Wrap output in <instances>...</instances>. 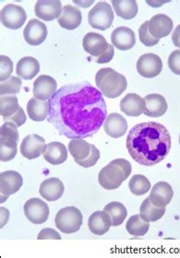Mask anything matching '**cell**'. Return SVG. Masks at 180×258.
Instances as JSON below:
<instances>
[{
  "label": "cell",
  "instance_id": "e0dca14e",
  "mask_svg": "<svg viewBox=\"0 0 180 258\" xmlns=\"http://www.w3.org/2000/svg\"><path fill=\"white\" fill-rule=\"evenodd\" d=\"M57 84L54 78L41 75L33 82V96L41 101H47L56 92Z\"/></svg>",
  "mask_w": 180,
  "mask_h": 258
},
{
  "label": "cell",
  "instance_id": "60d3db41",
  "mask_svg": "<svg viewBox=\"0 0 180 258\" xmlns=\"http://www.w3.org/2000/svg\"><path fill=\"white\" fill-rule=\"evenodd\" d=\"M114 54H115V51H114V47H113V45H112L106 54H104V55L100 56L98 58H95V62L98 63V64H106V63H109L110 61L113 59Z\"/></svg>",
  "mask_w": 180,
  "mask_h": 258
},
{
  "label": "cell",
  "instance_id": "74e56055",
  "mask_svg": "<svg viewBox=\"0 0 180 258\" xmlns=\"http://www.w3.org/2000/svg\"><path fill=\"white\" fill-rule=\"evenodd\" d=\"M0 81L4 82L8 81L13 71V63L10 57L6 55H0Z\"/></svg>",
  "mask_w": 180,
  "mask_h": 258
},
{
  "label": "cell",
  "instance_id": "7a4b0ae2",
  "mask_svg": "<svg viewBox=\"0 0 180 258\" xmlns=\"http://www.w3.org/2000/svg\"><path fill=\"white\" fill-rule=\"evenodd\" d=\"M171 144L168 130L156 122L136 124L127 138L130 155L143 166H153L163 161L169 153Z\"/></svg>",
  "mask_w": 180,
  "mask_h": 258
},
{
  "label": "cell",
  "instance_id": "8992f818",
  "mask_svg": "<svg viewBox=\"0 0 180 258\" xmlns=\"http://www.w3.org/2000/svg\"><path fill=\"white\" fill-rule=\"evenodd\" d=\"M16 124L5 122L0 130V160L10 161L17 154V145L19 141V133Z\"/></svg>",
  "mask_w": 180,
  "mask_h": 258
},
{
  "label": "cell",
  "instance_id": "e575fe53",
  "mask_svg": "<svg viewBox=\"0 0 180 258\" xmlns=\"http://www.w3.org/2000/svg\"><path fill=\"white\" fill-rule=\"evenodd\" d=\"M129 188L135 196H143L150 191L151 182L144 175L136 174L131 178L129 183Z\"/></svg>",
  "mask_w": 180,
  "mask_h": 258
},
{
  "label": "cell",
  "instance_id": "d4e9b609",
  "mask_svg": "<svg viewBox=\"0 0 180 258\" xmlns=\"http://www.w3.org/2000/svg\"><path fill=\"white\" fill-rule=\"evenodd\" d=\"M104 131L113 139H119L126 134L128 123L126 119L117 113H110L104 123Z\"/></svg>",
  "mask_w": 180,
  "mask_h": 258
},
{
  "label": "cell",
  "instance_id": "9a60e30c",
  "mask_svg": "<svg viewBox=\"0 0 180 258\" xmlns=\"http://www.w3.org/2000/svg\"><path fill=\"white\" fill-rule=\"evenodd\" d=\"M23 37L26 43L37 46L44 43L47 37V28L43 22L33 19L28 22L27 26L24 29Z\"/></svg>",
  "mask_w": 180,
  "mask_h": 258
},
{
  "label": "cell",
  "instance_id": "7402d4cb",
  "mask_svg": "<svg viewBox=\"0 0 180 258\" xmlns=\"http://www.w3.org/2000/svg\"><path fill=\"white\" fill-rule=\"evenodd\" d=\"M174 197V191L169 183L159 182L153 185L150 199L153 204L159 208H165L169 204Z\"/></svg>",
  "mask_w": 180,
  "mask_h": 258
},
{
  "label": "cell",
  "instance_id": "83f0119b",
  "mask_svg": "<svg viewBox=\"0 0 180 258\" xmlns=\"http://www.w3.org/2000/svg\"><path fill=\"white\" fill-rule=\"evenodd\" d=\"M44 159L52 165H59L68 159V151L65 145L60 142H51L46 145L43 152Z\"/></svg>",
  "mask_w": 180,
  "mask_h": 258
},
{
  "label": "cell",
  "instance_id": "44dd1931",
  "mask_svg": "<svg viewBox=\"0 0 180 258\" xmlns=\"http://www.w3.org/2000/svg\"><path fill=\"white\" fill-rule=\"evenodd\" d=\"M111 41L115 48L127 51L135 45L136 37L135 33L131 29L121 26L113 31L111 34Z\"/></svg>",
  "mask_w": 180,
  "mask_h": 258
},
{
  "label": "cell",
  "instance_id": "ba28073f",
  "mask_svg": "<svg viewBox=\"0 0 180 258\" xmlns=\"http://www.w3.org/2000/svg\"><path fill=\"white\" fill-rule=\"evenodd\" d=\"M0 114L5 122H11L17 126H22L26 122V114L18 102V98L12 96H1Z\"/></svg>",
  "mask_w": 180,
  "mask_h": 258
},
{
  "label": "cell",
  "instance_id": "4dcf8cb0",
  "mask_svg": "<svg viewBox=\"0 0 180 258\" xmlns=\"http://www.w3.org/2000/svg\"><path fill=\"white\" fill-rule=\"evenodd\" d=\"M115 13L124 20H131L138 13V4L135 0H112Z\"/></svg>",
  "mask_w": 180,
  "mask_h": 258
},
{
  "label": "cell",
  "instance_id": "ab89813d",
  "mask_svg": "<svg viewBox=\"0 0 180 258\" xmlns=\"http://www.w3.org/2000/svg\"><path fill=\"white\" fill-rule=\"evenodd\" d=\"M37 239L38 240H61V236L55 230L51 228H45L40 231Z\"/></svg>",
  "mask_w": 180,
  "mask_h": 258
},
{
  "label": "cell",
  "instance_id": "484cf974",
  "mask_svg": "<svg viewBox=\"0 0 180 258\" xmlns=\"http://www.w3.org/2000/svg\"><path fill=\"white\" fill-rule=\"evenodd\" d=\"M112 226L111 218L105 211H95L88 220L89 230L95 235H104Z\"/></svg>",
  "mask_w": 180,
  "mask_h": 258
},
{
  "label": "cell",
  "instance_id": "5bb4252c",
  "mask_svg": "<svg viewBox=\"0 0 180 258\" xmlns=\"http://www.w3.org/2000/svg\"><path fill=\"white\" fill-rule=\"evenodd\" d=\"M46 148L45 140L39 135H29L24 138L21 144V153L28 160H34L43 154Z\"/></svg>",
  "mask_w": 180,
  "mask_h": 258
},
{
  "label": "cell",
  "instance_id": "ac0fdd59",
  "mask_svg": "<svg viewBox=\"0 0 180 258\" xmlns=\"http://www.w3.org/2000/svg\"><path fill=\"white\" fill-rule=\"evenodd\" d=\"M173 21L165 14H157L148 22V30L156 39L168 36L173 30Z\"/></svg>",
  "mask_w": 180,
  "mask_h": 258
},
{
  "label": "cell",
  "instance_id": "1f68e13d",
  "mask_svg": "<svg viewBox=\"0 0 180 258\" xmlns=\"http://www.w3.org/2000/svg\"><path fill=\"white\" fill-rule=\"evenodd\" d=\"M126 229L132 236L141 237L145 235L150 229V222L145 221L140 215H133L127 222Z\"/></svg>",
  "mask_w": 180,
  "mask_h": 258
},
{
  "label": "cell",
  "instance_id": "8fae6325",
  "mask_svg": "<svg viewBox=\"0 0 180 258\" xmlns=\"http://www.w3.org/2000/svg\"><path fill=\"white\" fill-rule=\"evenodd\" d=\"M24 214L33 224H43L49 217V208L43 200L31 199L24 205Z\"/></svg>",
  "mask_w": 180,
  "mask_h": 258
},
{
  "label": "cell",
  "instance_id": "f546056e",
  "mask_svg": "<svg viewBox=\"0 0 180 258\" xmlns=\"http://www.w3.org/2000/svg\"><path fill=\"white\" fill-rule=\"evenodd\" d=\"M27 113L33 121L42 122L48 117L49 102L32 98L27 103Z\"/></svg>",
  "mask_w": 180,
  "mask_h": 258
},
{
  "label": "cell",
  "instance_id": "7c38bea8",
  "mask_svg": "<svg viewBox=\"0 0 180 258\" xmlns=\"http://www.w3.org/2000/svg\"><path fill=\"white\" fill-rule=\"evenodd\" d=\"M163 70V62L157 54L148 53L142 55L137 62V70L146 79L155 78Z\"/></svg>",
  "mask_w": 180,
  "mask_h": 258
},
{
  "label": "cell",
  "instance_id": "52a82bcc",
  "mask_svg": "<svg viewBox=\"0 0 180 258\" xmlns=\"http://www.w3.org/2000/svg\"><path fill=\"white\" fill-rule=\"evenodd\" d=\"M56 228L66 234L77 232L82 225V214L75 207H67L60 210L55 216Z\"/></svg>",
  "mask_w": 180,
  "mask_h": 258
},
{
  "label": "cell",
  "instance_id": "d590c367",
  "mask_svg": "<svg viewBox=\"0 0 180 258\" xmlns=\"http://www.w3.org/2000/svg\"><path fill=\"white\" fill-rule=\"evenodd\" d=\"M22 81L20 78L11 76L8 81L1 82L0 84V94L5 96L7 94H16L21 92Z\"/></svg>",
  "mask_w": 180,
  "mask_h": 258
},
{
  "label": "cell",
  "instance_id": "9c48e42d",
  "mask_svg": "<svg viewBox=\"0 0 180 258\" xmlns=\"http://www.w3.org/2000/svg\"><path fill=\"white\" fill-rule=\"evenodd\" d=\"M88 21L92 27L105 31L112 26L114 11L106 2H99L88 14Z\"/></svg>",
  "mask_w": 180,
  "mask_h": 258
},
{
  "label": "cell",
  "instance_id": "8d00e7d4",
  "mask_svg": "<svg viewBox=\"0 0 180 258\" xmlns=\"http://www.w3.org/2000/svg\"><path fill=\"white\" fill-rule=\"evenodd\" d=\"M148 22H145L142 24L139 28V36H140V41L142 42L145 46H154L159 43V39L153 37V35L150 33L148 30Z\"/></svg>",
  "mask_w": 180,
  "mask_h": 258
},
{
  "label": "cell",
  "instance_id": "3957f363",
  "mask_svg": "<svg viewBox=\"0 0 180 258\" xmlns=\"http://www.w3.org/2000/svg\"><path fill=\"white\" fill-rule=\"evenodd\" d=\"M131 162L125 159H115L99 172L100 185L106 190H115L131 175Z\"/></svg>",
  "mask_w": 180,
  "mask_h": 258
},
{
  "label": "cell",
  "instance_id": "30bf717a",
  "mask_svg": "<svg viewBox=\"0 0 180 258\" xmlns=\"http://www.w3.org/2000/svg\"><path fill=\"white\" fill-rule=\"evenodd\" d=\"M26 19V12L21 6L9 4L1 10V23L11 30H17L23 26Z\"/></svg>",
  "mask_w": 180,
  "mask_h": 258
},
{
  "label": "cell",
  "instance_id": "603a6c76",
  "mask_svg": "<svg viewBox=\"0 0 180 258\" xmlns=\"http://www.w3.org/2000/svg\"><path fill=\"white\" fill-rule=\"evenodd\" d=\"M82 21V15L81 11L74 6L66 5L62 9V12L57 22L60 26L66 30L72 31L75 30L81 25Z\"/></svg>",
  "mask_w": 180,
  "mask_h": 258
},
{
  "label": "cell",
  "instance_id": "cb8c5ba5",
  "mask_svg": "<svg viewBox=\"0 0 180 258\" xmlns=\"http://www.w3.org/2000/svg\"><path fill=\"white\" fill-rule=\"evenodd\" d=\"M64 184L58 178H49L44 180L40 185L39 193L43 199L47 201H55L61 199L64 194Z\"/></svg>",
  "mask_w": 180,
  "mask_h": 258
},
{
  "label": "cell",
  "instance_id": "836d02e7",
  "mask_svg": "<svg viewBox=\"0 0 180 258\" xmlns=\"http://www.w3.org/2000/svg\"><path fill=\"white\" fill-rule=\"evenodd\" d=\"M104 210L108 213L112 221V226L114 227L121 225L128 215L125 206L119 202H111L104 207Z\"/></svg>",
  "mask_w": 180,
  "mask_h": 258
},
{
  "label": "cell",
  "instance_id": "f1b7e54d",
  "mask_svg": "<svg viewBox=\"0 0 180 258\" xmlns=\"http://www.w3.org/2000/svg\"><path fill=\"white\" fill-rule=\"evenodd\" d=\"M39 71L40 64L37 60L32 56L23 57L17 64V75L26 81L33 80L38 74Z\"/></svg>",
  "mask_w": 180,
  "mask_h": 258
},
{
  "label": "cell",
  "instance_id": "4fadbf2b",
  "mask_svg": "<svg viewBox=\"0 0 180 258\" xmlns=\"http://www.w3.org/2000/svg\"><path fill=\"white\" fill-rule=\"evenodd\" d=\"M82 45L85 52L94 58H98L108 52L111 44L106 42L105 38L95 32H88L82 40Z\"/></svg>",
  "mask_w": 180,
  "mask_h": 258
},
{
  "label": "cell",
  "instance_id": "b9f144b4",
  "mask_svg": "<svg viewBox=\"0 0 180 258\" xmlns=\"http://www.w3.org/2000/svg\"><path fill=\"white\" fill-rule=\"evenodd\" d=\"M172 41L174 45L180 48V25L176 26L175 31L173 32V35H172Z\"/></svg>",
  "mask_w": 180,
  "mask_h": 258
},
{
  "label": "cell",
  "instance_id": "d6986e66",
  "mask_svg": "<svg viewBox=\"0 0 180 258\" xmlns=\"http://www.w3.org/2000/svg\"><path fill=\"white\" fill-rule=\"evenodd\" d=\"M146 107L145 100L136 93L127 94L120 102V109L128 116L137 117L144 113Z\"/></svg>",
  "mask_w": 180,
  "mask_h": 258
},
{
  "label": "cell",
  "instance_id": "7bdbcfd3",
  "mask_svg": "<svg viewBox=\"0 0 180 258\" xmlns=\"http://www.w3.org/2000/svg\"><path fill=\"white\" fill-rule=\"evenodd\" d=\"M179 144H180V136H179Z\"/></svg>",
  "mask_w": 180,
  "mask_h": 258
},
{
  "label": "cell",
  "instance_id": "277c9868",
  "mask_svg": "<svg viewBox=\"0 0 180 258\" xmlns=\"http://www.w3.org/2000/svg\"><path fill=\"white\" fill-rule=\"evenodd\" d=\"M95 84L104 96L115 99L127 90L128 81L124 76L113 69L104 68L96 73Z\"/></svg>",
  "mask_w": 180,
  "mask_h": 258
},
{
  "label": "cell",
  "instance_id": "5b68a950",
  "mask_svg": "<svg viewBox=\"0 0 180 258\" xmlns=\"http://www.w3.org/2000/svg\"><path fill=\"white\" fill-rule=\"evenodd\" d=\"M69 151L77 164L83 168L94 166L100 159L98 149L83 139L71 140L69 143Z\"/></svg>",
  "mask_w": 180,
  "mask_h": 258
},
{
  "label": "cell",
  "instance_id": "d6a6232c",
  "mask_svg": "<svg viewBox=\"0 0 180 258\" xmlns=\"http://www.w3.org/2000/svg\"><path fill=\"white\" fill-rule=\"evenodd\" d=\"M141 216L149 222H154L163 218L165 213V208H159L153 204L150 198H147L143 201L141 209H140Z\"/></svg>",
  "mask_w": 180,
  "mask_h": 258
},
{
  "label": "cell",
  "instance_id": "2e32d148",
  "mask_svg": "<svg viewBox=\"0 0 180 258\" xmlns=\"http://www.w3.org/2000/svg\"><path fill=\"white\" fill-rule=\"evenodd\" d=\"M62 9L59 0H41L35 4L34 12L39 19L45 22H51L59 18Z\"/></svg>",
  "mask_w": 180,
  "mask_h": 258
},
{
  "label": "cell",
  "instance_id": "4316f807",
  "mask_svg": "<svg viewBox=\"0 0 180 258\" xmlns=\"http://www.w3.org/2000/svg\"><path fill=\"white\" fill-rule=\"evenodd\" d=\"M146 102V107L144 114L151 117H160L163 116L167 111V102L164 96L153 93L149 94L144 98Z\"/></svg>",
  "mask_w": 180,
  "mask_h": 258
},
{
  "label": "cell",
  "instance_id": "6da1fadb",
  "mask_svg": "<svg viewBox=\"0 0 180 258\" xmlns=\"http://www.w3.org/2000/svg\"><path fill=\"white\" fill-rule=\"evenodd\" d=\"M48 102L47 121L68 139L93 137L106 119L103 94L88 81L61 87Z\"/></svg>",
  "mask_w": 180,
  "mask_h": 258
},
{
  "label": "cell",
  "instance_id": "f35d334b",
  "mask_svg": "<svg viewBox=\"0 0 180 258\" xmlns=\"http://www.w3.org/2000/svg\"><path fill=\"white\" fill-rule=\"evenodd\" d=\"M168 66L173 73H175V75H180V50H175L170 54Z\"/></svg>",
  "mask_w": 180,
  "mask_h": 258
},
{
  "label": "cell",
  "instance_id": "ffe728a7",
  "mask_svg": "<svg viewBox=\"0 0 180 258\" xmlns=\"http://www.w3.org/2000/svg\"><path fill=\"white\" fill-rule=\"evenodd\" d=\"M23 179L22 175L15 171H7L0 174V192L1 196L9 197L17 193L22 187Z\"/></svg>",
  "mask_w": 180,
  "mask_h": 258
}]
</instances>
